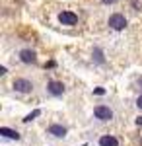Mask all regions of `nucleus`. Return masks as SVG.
<instances>
[{
    "instance_id": "nucleus-1",
    "label": "nucleus",
    "mask_w": 142,
    "mask_h": 146,
    "mask_svg": "<svg viewBox=\"0 0 142 146\" xmlns=\"http://www.w3.org/2000/svg\"><path fill=\"white\" fill-rule=\"evenodd\" d=\"M109 27L111 29H115V31H121V29H125L127 27V18L123 16V14H111L109 16Z\"/></svg>"
},
{
    "instance_id": "nucleus-2",
    "label": "nucleus",
    "mask_w": 142,
    "mask_h": 146,
    "mask_svg": "<svg viewBox=\"0 0 142 146\" xmlns=\"http://www.w3.org/2000/svg\"><path fill=\"white\" fill-rule=\"evenodd\" d=\"M94 115H96V119H99V121H111L113 119V109L107 107V105H96Z\"/></svg>"
},
{
    "instance_id": "nucleus-3",
    "label": "nucleus",
    "mask_w": 142,
    "mask_h": 146,
    "mask_svg": "<svg viewBox=\"0 0 142 146\" xmlns=\"http://www.w3.org/2000/svg\"><path fill=\"white\" fill-rule=\"evenodd\" d=\"M14 90L20 94H29L33 90V82H29L27 78H16L14 80Z\"/></svg>"
},
{
    "instance_id": "nucleus-4",
    "label": "nucleus",
    "mask_w": 142,
    "mask_h": 146,
    "mask_svg": "<svg viewBox=\"0 0 142 146\" xmlns=\"http://www.w3.org/2000/svg\"><path fill=\"white\" fill-rule=\"evenodd\" d=\"M64 84L62 82H58V80H51L49 84H47V92L51 94V96H55V98H58V96H62L64 94Z\"/></svg>"
},
{
    "instance_id": "nucleus-5",
    "label": "nucleus",
    "mask_w": 142,
    "mask_h": 146,
    "mask_svg": "<svg viewBox=\"0 0 142 146\" xmlns=\"http://www.w3.org/2000/svg\"><path fill=\"white\" fill-rule=\"evenodd\" d=\"M58 22L62 23V25H76V23H78V16L74 14V12L64 10V12L58 14Z\"/></svg>"
},
{
    "instance_id": "nucleus-6",
    "label": "nucleus",
    "mask_w": 142,
    "mask_h": 146,
    "mask_svg": "<svg viewBox=\"0 0 142 146\" xmlns=\"http://www.w3.org/2000/svg\"><path fill=\"white\" fill-rule=\"evenodd\" d=\"M20 60L25 62V64H35L37 62V55H35V51H31V49H22L20 51Z\"/></svg>"
},
{
    "instance_id": "nucleus-7",
    "label": "nucleus",
    "mask_w": 142,
    "mask_h": 146,
    "mask_svg": "<svg viewBox=\"0 0 142 146\" xmlns=\"http://www.w3.org/2000/svg\"><path fill=\"white\" fill-rule=\"evenodd\" d=\"M49 135L56 136V138H64L66 136V127H62V125H58V123H53L49 127Z\"/></svg>"
},
{
    "instance_id": "nucleus-8",
    "label": "nucleus",
    "mask_w": 142,
    "mask_h": 146,
    "mask_svg": "<svg viewBox=\"0 0 142 146\" xmlns=\"http://www.w3.org/2000/svg\"><path fill=\"white\" fill-rule=\"evenodd\" d=\"M0 135L4 138H10V140H20V133L14 129H8V127H0Z\"/></svg>"
},
{
    "instance_id": "nucleus-9",
    "label": "nucleus",
    "mask_w": 142,
    "mask_h": 146,
    "mask_svg": "<svg viewBox=\"0 0 142 146\" xmlns=\"http://www.w3.org/2000/svg\"><path fill=\"white\" fill-rule=\"evenodd\" d=\"M99 146H119V140L111 135H103L99 138Z\"/></svg>"
},
{
    "instance_id": "nucleus-10",
    "label": "nucleus",
    "mask_w": 142,
    "mask_h": 146,
    "mask_svg": "<svg viewBox=\"0 0 142 146\" xmlns=\"http://www.w3.org/2000/svg\"><path fill=\"white\" fill-rule=\"evenodd\" d=\"M94 60H96V62H98V64H103V62H105V56H103V51H101V49H94Z\"/></svg>"
},
{
    "instance_id": "nucleus-11",
    "label": "nucleus",
    "mask_w": 142,
    "mask_h": 146,
    "mask_svg": "<svg viewBox=\"0 0 142 146\" xmlns=\"http://www.w3.org/2000/svg\"><path fill=\"white\" fill-rule=\"evenodd\" d=\"M39 115H41V109H35V111L29 113V115H27L23 121H25V123H29V121H33V119H35V117H39Z\"/></svg>"
},
{
    "instance_id": "nucleus-12",
    "label": "nucleus",
    "mask_w": 142,
    "mask_h": 146,
    "mask_svg": "<svg viewBox=\"0 0 142 146\" xmlns=\"http://www.w3.org/2000/svg\"><path fill=\"white\" fill-rule=\"evenodd\" d=\"M136 107L142 109V96H138V100H136Z\"/></svg>"
},
{
    "instance_id": "nucleus-13",
    "label": "nucleus",
    "mask_w": 142,
    "mask_h": 146,
    "mask_svg": "<svg viewBox=\"0 0 142 146\" xmlns=\"http://www.w3.org/2000/svg\"><path fill=\"white\" fill-rule=\"evenodd\" d=\"M136 86H138V88L142 90V76H140V78H136Z\"/></svg>"
},
{
    "instance_id": "nucleus-14",
    "label": "nucleus",
    "mask_w": 142,
    "mask_h": 146,
    "mask_svg": "<svg viewBox=\"0 0 142 146\" xmlns=\"http://www.w3.org/2000/svg\"><path fill=\"white\" fill-rule=\"evenodd\" d=\"M101 2H103V4H113L115 0H101Z\"/></svg>"
},
{
    "instance_id": "nucleus-15",
    "label": "nucleus",
    "mask_w": 142,
    "mask_h": 146,
    "mask_svg": "<svg viewBox=\"0 0 142 146\" xmlns=\"http://www.w3.org/2000/svg\"><path fill=\"white\" fill-rule=\"evenodd\" d=\"M136 125H142V117H138V119H136Z\"/></svg>"
},
{
    "instance_id": "nucleus-16",
    "label": "nucleus",
    "mask_w": 142,
    "mask_h": 146,
    "mask_svg": "<svg viewBox=\"0 0 142 146\" xmlns=\"http://www.w3.org/2000/svg\"><path fill=\"white\" fill-rule=\"evenodd\" d=\"M140 144H142V140H140Z\"/></svg>"
}]
</instances>
